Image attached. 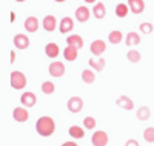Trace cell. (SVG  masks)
<instances>
[{
  "label": "cell",
  "instance_id": "6da1fadb",
  "mask_svg": "<svg viewBox=\"0 0 154 146\" xmlns=\"http://www.w3.org/2000/svg\"><path fill=\"white\" fill-rule=\"evenodd\" d=\"M35 131L37 134H40L42 137H49L54 134L56 131V122L49 115H43L35 122Z\"/></svg>",
  "mask_w": 154,
  "mask_h": 146
},
{
  "label": "cell",
  "instance_id": "7a4b0ae2",
  "mask_svg": "<svg viewBox=\"0 0 154 146\" xmlns=\"http://www.w3.org/2000/svg\"><path fill=\"white\" fill-rule=\"evenodd\" d=\"M9 83L14 89H23L26 86V77H25L23 72H20V71H14V72H11Z\"/></svg>",
  "mask_w": 154,
  "mask_h": 146
},
{
  "label": "cell",
  "instance_id": "3957f363",
  "mask_svg": "<svg viewBox=\"0 0 154 146\" xmlns=\"http://www.w3.org/2000/svg\"><path fill=\"white\" fill-rule=\"evenodd\" d=\"M93 146H106L108 144V134L105 131H96L91 137Z\"/></svg>",
  "mask_w": 154,
  "mask_h": 146
},
{
  "label": "cell",
  "instance_id": "277c9868",
  "mask_svg": "<svg viewBox=\"0 0 154 146\" xmlns=\"http://www.w3.org/2000/svg\"><path fill=\"white\" fill-rule=\"evenodd\" d=\"M66 108H68V111L69 112H72V114H77V112H80L82 111V108H83V100L80 99V97H71L69 100H68V103H66Z\"/></svg>",
  "mask_w": 154,
  "mask_h": 146
},
{
  "label": "cell",
  "instance_id": "5b68a950",
  "mask_svg": "<svg viewBox=\"0 0 154 146\" xmlns=\"http://www.w3.org/2000/svg\"><path fill=\"white\" fill-rule=\"evenodd\" d=\"M48 71L53 77H62L63 74H65V65H63L62 62H54V63L49 65Z\"/></svg>",
  "mask_w": 154,
  "mask_h": 146
},
{
  "label": "cell",
  "instance_id": "8992f818",
  "mask_svg": "<svg viewBox=\"0 0 154 146\" xmlns=\"http://www.w3.org/2000/svg\"><path fill=\"white\" fill-rule=\"evenodd\" d=\"M12 117H14L16 122L23 123V122H26L29 118V112H28V109L25 108V106H23V108H16L14 111H12Z\"/></svg>",
  "mask_w": 154,
  "mask_h": 146
},
{
  "label": "cell",
  "instance_id": "52a82bcc",
  "mask_svg": "<svg viewBox=\"0 0 154 146\" xmlns=\"http://www.w3.org/2000/svg\"><path fill=\"white\" fill-rule=\"evenodd\" d=\"M20 102L25 108H32L37 102V97H35L34 92H23L22 97H20Z\"/></svg>",
  "mask_w": 154,
  "mask_h": 146
},
{
  "label": "cell",
  "instance_id": "ba28073f",
  "mask_svg": "<svg viewBox=\"0 0 154 146\" xmlns=\"http://www.w3.org/2000/svg\"><path fill=\"white\" fill-rule=\"evenodd\" d=\"M128 6L133 14H142L145 9V2L143 0H128Z\"/></svg>",
  "mask_w": 154,
  "mask_h": 146
},
{
  "label": "cell",
  "instance_id": "9c48e42d",
  "mask_svg": "<svg viewBox=\"0 0 154 146\" xmlns=\"http://www.w3.org/2000/svg\"><path fill=\"white\" fill-rule=\"evenodd\" d=\"M106 51V43L103 40H94L91 43V52L97 57H102V54Z\"/></svg>",
  "mask_w": 154,
  "mask_h": 146
},
{
  "label": "cell",
  "instance_id": "30bf717a",
  "mask_svg": "<svg viewBox=\"0 0 154 146\" xmlns=\"http://www.w3.org/2000/svg\"><path fill=\"white\" fill-rule=\"evenodd\" d=\"M116 103H117L119 108L126 109V111H131V109L134 108V103H133V100H131L130 97H126V96H120L117 100H116Z\"/></svg>",
  "mask_w": 154,
  "mask_h": 146
},
{
  "label": "cell",
  "instance_id": "8fae6325",
  "mask_svg": "<svg viewBox=\"0 0 154 146\" xmlns=\"http://www.w3.org/2000/svg\"><path fill=\"white\" fill-rule=\"evenodd\" d=\"M14 45L17 49H26L29 46V38L25 34H17L14 37Z\"/></svg>",
  "mask_w": 154,
  "mask_h": 146
},
{
  "label": "cell",
  "instance_id": "7c38bea8",
  "mask_svg": "<svg viewBox=\"0 0 154 146\" xmlns=\"http://www.w3.org/2000/svg\"><path fill=\"white\" fill-rule=\"evenodd\" d=\"M74 28V20L71 17H63L62 22H60V32L62 34H66V32H71Z\"/></svg>",
  "mask_w": 154,
  "mask_h": 146
},
{
  "label": "cell",
  "instance_id": "4fadbf2b",
  "mask_svg": "<svg viewBox=\"0 0 154 146\" xmlns=\"http://www.w3.org/2000/svg\"><path fill=\"white\" fill-rule=\"evenodd\" d=\"M75 19H77V22L85 23L89 19V9L86 6H79L75 9Z\"/></svg>",
  "mask_w": 154,
  "mask_h": 146
},
{
  "label": "cell",
  "instance_id": "5bb4252c",
  "mask_svg": "<svg viewBox=\"0 0 154 146\" xmlns=\"http://www.w3.org/2000/svg\"><path fill=\"white\" fill-rule=\"evenodd\" d=\"M63 56H65V60L74 62V60L77 59V56H79V49H77L75 46L68 45V46L65 48V51H63Z\"/></svg>",
  "mask_w": 154,
  "mask_h": 146
},
{
  "label": "cell",
  "instance_id": "9a60e30c",
  "mask_svg": "<svg viewBox=\"0 0 154 146\" xmlns=\"http://www.w3.org/2000/svg\"><path fill=\"white\" fill-rule=\"evenodd\" d=\"M56 26H57V20H56L54 16H46L43 19V28H45V31L51 32V31L56 29Z\"/></svg>",
  "mask_w": 154,
  "mask_h": 146
},
{
  "label": "cell",
  "instance_id": "2e32d148",
  "mask_svg": "<svg viewBox=\"0 0 154 146\" xmlns=\"http://www.w3.org/2000/svg\"><path fill=\"white\" fill-rule=\"evenodd\" d=\"M25 29L28 32H35L38 29V20L37 17H28L25 20Z\"/></svg>",
  "mask_w": 154,
  "mask_h": 146
},
{
  "label": "cell",
  "instance_id": "e0dca14e",
  "mask_svg": "<svg viewBox=\"0 0 154 146\" xmlns=\"http://www.w3.org/2000/svg\"><path fill=\"white\" fill-rule=\"evenodd\" d=\"M66 43L71 45V46H75L77 49H80V48L83 46V38H82L79 34H72V35H69V37L66 38Z\"/></svg>",
  "mask_w": 154,
  "mask_h": 146
},
{
  "label": "cell",
  "instance_id": "ac0fdd59",
  "mask_svg": "<svg viewBox=\"0 0 154 146\" xmlns=\"http://www.w3.org/2000/svg\"><path fill=\"white\" fill-rule=\"evenodd\" d=\"M125 43L126 46H136L140 43V37L137 32H128L126 34V38H125Z\"/></svg>",
  "mask_w": 154,
  "mask_h": 146
},
{
  "label": "cell",
  "instance_id": "d6986e66",
  "mask_svg": "<svg viewBox=\"0 0 154 146\" xmlns=\"http://www.w3.org/2000/svg\"><path fill=\"white\" fill-rule=\"evenodd\" d=\"M93 14L96 19H103L105 14H106V8L103 3H96L94 8H93Z\"/></svg>",
  "mask_w": 154,
  "mask_h": 146
},
{
  "label": "cell",
  "instance_id": "ffe728a7",
  "mask_svg": "<svg viewBox=\"0 0 154 146\" xmlns=\"http://www.w3.org/2000/svg\"><path fill=\"white\" fill-rule=\"evenodd\" d=\"M45 52H46V56L51 57V59H56L60 54V52H59V46L56 43H48L45 46Z\"/></svg>",
  "mask_w": 154,
  "mask_h": 146
},
{
  "label": "cell",
  "instance_id": "44dd1931",
  "mask_svg": "<svg viewBox=\"0 0 154 146\" xmlns=\"http://www.w3.org/2000/svg\"><path fill=\"white\" fill-rule=\"evenodd\" d=\"M149 108L148 106H140V108L137 109V114H136V117L139 118L140 122H145V120H148L149 118Z\"/></svg>",
  "mask_w": 154,
  "mask_h": 146
},
{
  "label": "cell",
  "instance_id": "7402d4cb",
  "mask_svg": "<svg viewBox=\"0 0 154 146\" xmlns=\"http://www.w3.org/2000/svg\"><path fill=\"white\" fill-rule=\"evenodd\" d=\"M89 66H91V68L94 69V71H102L105 68V60L103 59H89Z\"/></svg>",
  "mask_w": 154,
  "mask_h": 146
},
{
  "label": "cell",
  "instance_id": "603a6c76",
  "mask_svg": "<svg viewBox=\"0 0 154 146\" xmlns=\"http://www.w3.org/2000/svg\"><path fill=\"white\" fill-rule=\"evenodd\" d=\"M69 135L72 137V138H83L85 137V131H83V128H80V126H71L69 128Z\"/></svg>",
  "mask_w": 154,
  "mask_h": 146
},
{
  "label": "cell",
  "instance_id": "cb8c5ba5",
  "mask_svg": "<svg viewBox=\"0 0 154 146\" xmlns=\"http://www.w3.org/2000/svg\"><path fill=\"white\" fill-rule=\"evenodd\" d=\"M128 12H130V6H126L125 3H119L117 6H116V16L123 19L128 16Z\"/></svg>",
  "mask_w": 154,
  "mask_h": 146
},
{
  "label": "cell",
  "instance_id": "d4e9b609",
  "mask_svg": "<svg viewBox=\"0 0 154 146\" xmlns=\"http://www.w3.org/2000/svg\"><path fill=\"white\" fill-rule=\"evenodd\" d=\"M122 38H123V35H122L120 31H111L109 35H108V40H109V43H112V45H119V43L122 42Z\"/></svg>",
  "mask_w": 154,
  "mask_h": 146
},
{
  "label": "cell",
  "instance_id": "484cf974",
  "mask_svg": "<svg viewBox=\"0 0 154 146\" xmlns=\"http://www.w3.org/2000/svg\"><path fill=\"white\" fill-rule=\"evenodd\" d=\"M82 80L85 82V83H93L94 80H96V74H94V71H91V69H83L82 71Z\"/></svg>",
  "mask_w": 154,
  "mask_h": 146
},
{
  "label": "cell",
  "instance_id": "4316f807",
  "mask_svg": "<svg viewBox=\"0 0 154 146\" xmlns=\"http://www.w3.org/2000/svg\"><path fill=\"white\" fill-rule=\"evenodd\" d=\"M40 89H42L43 94L49 96V94H53V92L56 91V86H54V83H53V82H43Z\"/></svg>",
  "mask_w": 154,
  "mask_h": 146
},
{
  "label": "cell",
  "instance_id": "83f0119b",
  "mask_svg": "<svg viewBox=\"0 0 154 146\" xmlns=\"http://www.w3.org/2000/svg\"><path fill=\"white\" fill-rule=\"evenodd\" d=\"M126 59L130 60L131 63H139V60L142 59V57H140V52H139V51H134V49H131V51H128Z\"/></svg>",
  "mask_w": 154,
  "mask_h": 146
},
{
  "label": "cell",
  "instance_id": "f1b7e54d",
  "mask_svg": "<svg viewBox=\"0 0 154 146\" xmlns=\"http://www.w3.org/2000/svg\"><path fill=\"white\" fill-rule=\"evenodd\" d=\"M143 138L148 141V143H152L154 141V128H146L143 131Z\"/></svg>",
  "mask_w": 154,
  "mask_h": 146
},
{
  "label": "cell",
  "instance_id": "f546056e",
  "mask_svg": "<svg viewBox=\"0 0 154 146\" xmlns=\"http://www.w3.org/2000/svg\"><path fill=\"white\" fill-rule=\"evenodd\" d=\"M83 125L86 129H94L96 128V118L94 117H85L83 118Z\"/></svg>",
  "mask_w": 154,
  "mask_h": 146
},
{
  "label": "cell",
  "instance_id": "4dcf8cb0",
  "mask_svg": "<svg viewBox=\"0 0 154 146\" xmlns=\"http://www.w3.org/2000/svg\"><path fill=\"white\" fill-rule=\"evenodd\" d=\"M140 31H142L143 34H151L152 32V25L151 23H142V25H140Z\"/></svg>",
  "mask_w": 154,
  "mask_h": 146
},
{
  "label": "cell",
  "instance_id": "1f68e13d",
  "mask_svg": "<svg viewBox=\"0 0 154 146\" xmlns=\"http://www.w3.org/2000/svg\"><path fill=\"white\" fill-rule=\"evenodd\" d=\"M125 146H140V144H139V141H137V140H134V138H130V140H126Z\"/></svg>",
  "mask_w": 154,
  "mask_h": 146
},
{
  "label": "cell",
  "instance_id": "d6a6232c",
  "mask_svg": "<svg viewBox=\"0 0 154 146\" xmlns=\"http://www.w3.org/2000/svg\"><path fill=\"white\" fill-rule=\"evenodd\" d=\"M62 146H77V143L75 141H65Z\"/></svg>",
  "mask_w": 154,
  "mask_h": 146
},
{
  "label": "cell",
  "instance_id": "836d02e7",
  "mask_svg": "<svg viewBox=\"0 0 154 146\" xmlns=\"http://www.w3.org/2000/svg\"><path fill=\"white\" fill-rule=\"evenodd\" d=\"M96 0H85V3H94Z\"/></svg>",
  "mask_w": 154,
  "mask_h": 146
},
{
  "label": "cell",
  "instance_id": "e575fe53",
  "mask_svg": "<svg viewBox=\"0 0 154 146\" xmlns=\"http://www.w3.org/2000/svg\"><path fill=\"white\" fill-rule=\"evenodd\" d=\"M16 2H19V3H22V2H26V0H16Z\"/></svg>",
  "mask_w": 154,
  "mask_h": 146
},
{
  "label": "cell",
  "instance_id": "d590c367",
  "mask_svg": "<svg viewBox=\"0 0 154 146\" xmlns=\"http://www.w3.org/2000/svg\"><path fill=\"white\" fill-rule=\"evenodd\" d=\"M56 2H65V0H56Z\"/></svg>",
  "mask_w": 154,
  "mask_h": 146
}]
</instances>
